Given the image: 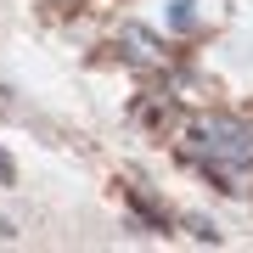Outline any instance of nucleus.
<instances>
[{"label": "nucleus", "instance_id": "1", "mask_svg": "<svg viewBox=\"0 0 253 253\" xmlns=\"http://www.w3.org/2000/svg\"><path fill=\"white\" fill-rule=\"evenodd\" d=\"M180 146H186V158H197L208 174H219L225 191H242V186H236V169L253 163V124L214 113V118H197V124L186 129Z\"/></svg>", "mask_w": 253, "mask_h": 253}, {"label": "nucleus", "instance_id": "2", "mask_svg": "<svg viewBox=\"0 0 253 253\" xmlns=\"http://www.w3.org/2000/svg\"><path fill=\"white\" fill-rule=\"evenodd\" d=\"M169 23H174V28H197V11H191V0H180V6L169 11Z\"/></svg>", "mask_w": 253, "mask_h": 253}, {"label": "nucleus", "instance_id": "3", "mask_svg": "<svg viewBox=\"0 0 253 253\" xmlns=\"http://www.w3.org/2000/svg\"><path fill=\"white\" fill-rule=\"evenodd\" d=\"M11 180H17V169H11V158L0 152V186H11Z\"/></svg>", "mask_w": 253, "mask_h": 253}, {"label": "nucleus", "instance_id": "4", "mask_svg": "<svg viewBox=\"0 0 253 253\" xmlns=\"http://www.w3.org/2000/svg\"><path fill=\"white\" fill-rule=\"evenodd\" d=\"M6 236H17V231H11V225H6V219H0V242H6Z\"/></svg>", "mask_w": 253, "mask_h": 253}]
</instances>
